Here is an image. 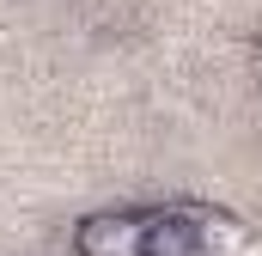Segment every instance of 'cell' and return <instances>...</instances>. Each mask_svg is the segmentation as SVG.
<instances>
[{"mask_svg": "<svg viewBox=\"0 0 262 256\" xmlns=\"http://www.w3.org/2000/svg\"><path fill=\"white\" fill-rule=\"evenodd\" d=\"M146 238H152V226L146 220H134V214H98V220H85L79 226V256H146Z\"/></svg>", "mask_w": 262, "mask_h": 256, "instance_id": "1", "label": "cell"}]
</instances>
